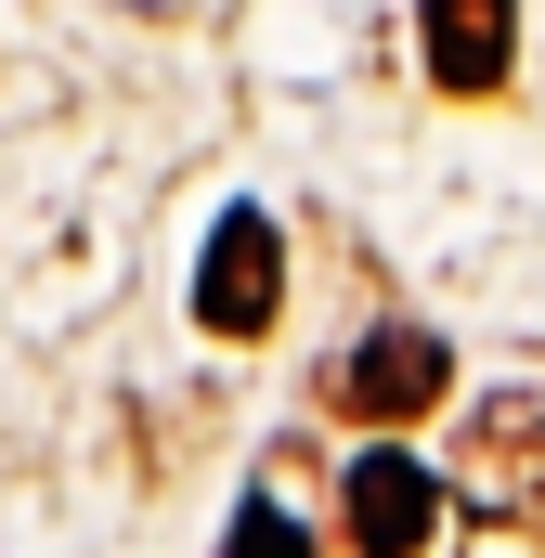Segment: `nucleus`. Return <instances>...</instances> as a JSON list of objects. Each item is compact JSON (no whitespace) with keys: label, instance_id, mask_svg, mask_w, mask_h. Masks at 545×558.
I'll return each instance as SVG.
<instances>
[{"label":"nucleus","instance_id":"obj_1","mask_svg":"<svg viewBox=\"0 0 545 558\" xmlns=\"http://www.w3.org/2000/svg\"><path fill=\"white\" fill-rule=\"evenodd\" d=\"M455 507L494 533H545V390H481L455 428Z\"/></svg>","mask_w":545,"mask_h":558},{"label":"nucleus","instance_id":"obj_4","mask_svg":"<svg viewBox=\"0 0 545 558\" xmlns=\"http://www.w3.org/2000/svg\"><path fill=\"white\" fill-rule=\"evenodd\" d=\"M441 390H455V364H441V338H428V325H377V338H364V351L338 364V403H351L364 428H403V416H428Z\"/></svg>","mask_w":545,"mask_h":558},{"label":"nucleus","instance_id":"obj_3","mask_svg":"<svg viewBox=\"0 0 545 558\" xmlns=\"http://www.w3.org/2000/svg\"><path fill=\"white\" fill-rule=\"evenodd\" d=\"M272 299H286V234H272L261 208H234L221 234H208V274H195V325L208 338H261Z\"/></svg>","mask_w":545,"mask_h":558},{"label":"nucleus","instance_id":"obj_5","mask_svg":"<svg viewBox=\"0 0 545 558\" xmlns=\"http://www.w3.org/2000/svg\"><path fill=\"white\" fill-rule=\"evenodd\" d=\"M428 78L441 92H507V52H520V0H428Z\"/></svg>","mask_w":545,"mask_h":558},{"label":"nucleus","instance_id":"obj_2","mask_svg":"<svg viewBox=\"0 0 545 558\" xmlns=\"http://www.w3.org/2000/svg\"><path fill=\"white\" fill-rule=\"evenodd\" d=\"M338 533H351V558H441L455 494H441V468H415L403 441H364L338 468Z\"/></svg>","mask_w":545,"mask_h":558},{"label":"nucleus","instance_id":"obj_6","mask_svg":"<svg viewBox=\"0 0 545 558\" xmlns=\"http://www.w3.org/2000/svg\"><path fill=\"white\" fill-rule=\"evenodd\" d=\"M221 558H312V533H299L286 507H247V520H234V546H221Z\"/></svg>","mask_w":545,"mask_h":558}]
</instances>
